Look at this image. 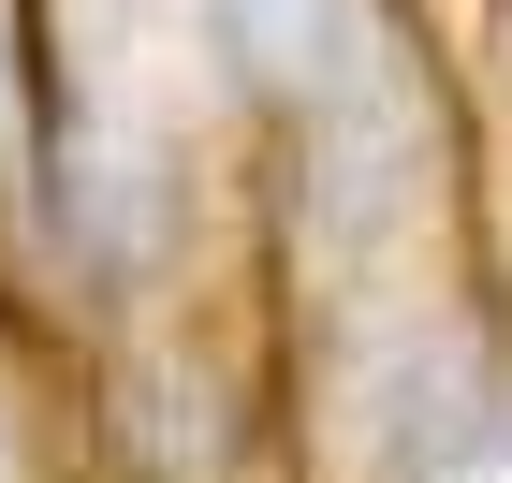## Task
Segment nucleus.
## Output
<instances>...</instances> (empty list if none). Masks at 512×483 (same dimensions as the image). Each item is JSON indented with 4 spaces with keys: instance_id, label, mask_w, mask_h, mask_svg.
I'll use <instances>...</instances> for the list:
<instances>
[{
    "instance_id": "nucleus-1",
    "label": "nucleus",
    "mask_w": 512,
    "mask_h": 483,
    "mask_svg": "<svg viewBox=\"0 0 512 483\" xmlns=\"http://www.w3.org/2000/svg\"><path fill=\"white\" fill-rule=\"evenodd\" d=\"M0 132H15V88H0Z\"/></svg>"
}]
</instances>
